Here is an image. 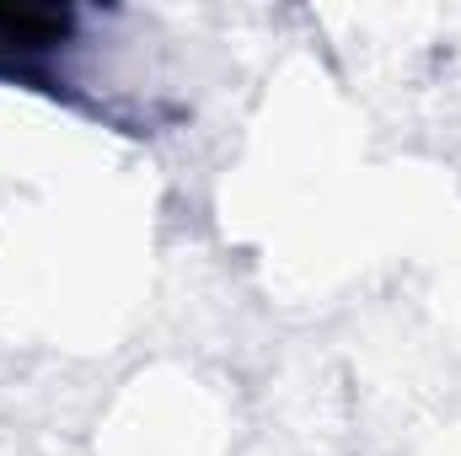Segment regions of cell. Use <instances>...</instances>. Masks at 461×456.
<instances>
[{"mask_svg": "<svg viewBox=\"0 0 461 456\" xmlns=\"http://www.w3.org/2000/svg\"><path fill=\"white\" fill-rule=\"evenodd\" d=\"M70 32L59 11H32V5H0V49H49Z\"/></svg>", "mask_w": 461, "mask_h": 456, "instance_id": "1", "label": "cell"}]
</instances>
